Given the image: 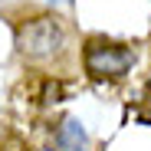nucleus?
<instances>
[{
    "label": "nucleus",
    "instance_id": "obj_1",
    "mask_svg": "<svg viewBox=\"0 0 151 151\" xmlns=\"http://www.w3.org/2000/svg\"><path fill=\"white\" fill-rule=\"evenodd\" d=\"M66 46V27L56 17H33L17 27V49L27 59H49Z\"/></svg>",
    "mask_w": 151,
    "mask_h": 151
},
{
    "label": "nucleus",
    "instance_id": "obj_2",
    "mask_svg": "<svg viewBox=\"0 0 151 151\" xmlns=\"http://www.w3.org/2000/svg\"><path fill=\"white\" fill-rule=\"evenodd\" d=\"M135 59H138V53L132 46H122V43H112L102 36H92L82 49V63L92 79H122L135 66Z\"/></svg>",
    "mask_w": 151,
    "mask_h": 151
},
{
    "label": "nucleus",
    "instance_id": "obj_3",
    "mask_svg": "<svg viewBox=\"0 0 151 151\" xmlns=\"http://www.w3.org/2000/svg\"><path fill=\"white\" fill-rule=\"evenodd\" d=\"M49 145H53V151H89V135L79 125V118H63Z\"/></svg>",
    "mask_w": 151,
    "mask_h": 151
},
{
    "label": "nucleus",
    "instance_id": "obj_4",
    "mask_svg": "<svg viewBox=\"0 0 151 151\" xmlns=\"http://www.w3.org/2000/svg\"><path fill=\"white\" fill-rule=\"evenodd\" d=\"M0 151H30V148L23 145L17 135H10V138H4V141H0Z\"/></svg>",
    "mask_w": 151,
    "mask_h": 151
},
{
    "label": "nucleus",
    "instance_id": "obj_5",
    "mask_svg": "<svg viewBox=\"0 0 151 151\" xmlns=\"http://www.w3.org/2000/svg\"><path fill=\"white\" fill-rule=\"evenodd\" d=\"M145 99H148V109H141L138 118H141V122H151V89H145Z\"/></svg>",
    "mask_w": 151,
    "mask_h": 151
}]
</instances>
